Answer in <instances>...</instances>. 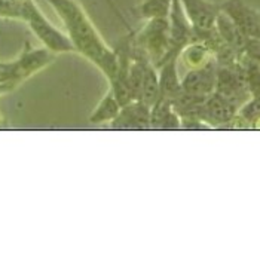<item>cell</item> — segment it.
Returning <instances> with one entry per match:
<instances>
[{
  "mask_svg": "<svg viewBox=\"0 0 260 260\" xmlns=\"http://www.w3.org/2000/svg\"><path fill=\"white\" fill-rule=\"evenodd\" d=\"M150 106L140 100L131 101L120 109L118 118L110 122L115 129H150Z\"/></svg>",
  "mask_w": 260,
  "mask_h": 260,
  "instance_id": "cell-10",
  "label": "cell"
},
{
  "mask_svg": "<svg viewBox=\"0 0 260 260\" xmlns=\"http://www.w3.org/2000/svg\"><path fill=\"white\" fill-rule=\"evenodd\" d=\"M120 109H122V106H120V103L116 99L115 92L112 91V88H109L106 95L101 99L99 106L95 107V110L89 116V122L95 123V125L110 123V122H113L118 118Z\"/></svg>",
  "mask_w": 260,
  "mask_h": 260,
  "instance_id": "cell-15",
  "label": "cell"
},
{
  "mask_svg": "<svg viewBox=\"0 0 260 260\" xmlns=\"http://www.w3.org/2000/svg\"><path fill=\"white\" fill-rule=\"evenodd\" d=\"M216 92L237 103L240 107L251 99L241 62L234 67H223V66L217 67Z\"/></svg>",
  "mask_w": 260,
  "mask_h": 260,
  "instance_id": "cell-6",
  "label": "cell"
},
{
  "mask_svg": "<svg viewBox=\"0 0 260 260\" xmlns=\"http://www.w3.org/2000/svg\"><path fill=\"white\" fill-rule=\"evenodd\" d=\"M245 80H247V86L248 91L251 94V97H259L260 95V66L253 60H250L247 55L241 54L240 58Z\"/></svg>",
  "mask_w": 260,
  "mask_h": 260,
  "instance_id": "cell-17",
  "label": "cell"
},
{
  "mask_svg": "<svg viewBox=\"0 0 260 260\" xmlns=\"http://www.w3.org/2000/svg\"><path fill=\"white\" fill-rule=\"evenodd\" d=\"M168 22H170L171 51L174 54H180V51L187 43L193 42V28L186 17V12L181 6L180 0H173L171 11L168 15Z\"/></svg>",
  "mask_w": 260,
  "mask_h": 260,
  "instance_id": "cell-9",
  "label": "cell"
},
{
  "mask_svg": "<svg viewBox=\"0 0 260 260\" xmlns=\"http://www.w3.org/2000/svg\"><path fill=\"white\" fill-rule=\"evenodd\" d=\"M240 116L245 120H254L260 118V95L251 97L244 106H241Z\"/></svg>",
  "mask_w": 260,
  "mask_h": 260,
  "instance_id": "cell-18",
  "label": "cell"
},
{
  "mask_svg": "<svg viewBox=\"0 0 260 260\" xmlns=\"http://www.w3.org/2000/svg\"><path fill=\"white\" fill-rule=\"evenodd\" d=\"M181 118L173 101L160 99L150 109V129H180Z\"/></svg>",
  "mask_w": 260,
  "mask_h": 260,
  "instance_id": "cell-12",
  "label": "cell"
},
{
  "mask_svg": "<svg viewBox=\"0 0 260 260\" xmlns=\"http://www.w3.org/2000/svg\"><path fill=\"white\" fill-rule=\"evenodd\" d=\"M217 67L219 66L216 60H211L200 69L187 70L181 79L183 94L198 100H207L211 94L216 92Z\"/></svg>",
  "mask_w": 260,
  "mask_h": 260,
  "instance_id": "cell-5",
  "label": "cell"
},
{
  "mask_svg": "<svg viewBox=\"0 0 260 260\" xmlns=\"http://www.w3.org/2000/svg\"><path fill=\"white\" fill-rule=\"evenodd\" d=\"M211 60H214V49L208 42L204 40H193L187 43L179 54V62L187 70L200 69Z\"/></svg>",
  "mask_w": 260,
  "mask_h": 260,
  "instance_id": "cell-13",
  "label": "cell"
},
{
  "mask_svg": "<svg viewBox=\"0 0 260 260\" xmlns=\"http://www.w3.org/2000/svg\"><path fill=\"white\" fill-rule=\"evenodd\" d=\"M186 17L193 28V40L213 39L216 36V21L220 6L207 0H180Z\"/></svg>",
  "mask_w": 260,
  "mask_h": 260,
  "instance_id": "cell-4",
  "label": "cell"
},
{
  "mask_svg": "<svg viewBox=\"0 0 260 260\" xmlns=\"http://www.w3.org/2000/svg\"><path fill=\"white\" fill-rule=\"evenodd\" d=\"M160 99L176 101L183 95L180 73H179V54L173 55L158 69Z\"/></svg>",
  "mask_w": 260,
  "mask_h": 260,
  "instance_id": "cell-11",
  "label": "cell"
},
{
  "mask_svg": "<svg viewBox=\"0 0 260 260\" xmlns=\"http://www.w3.org/2000/svg\"><path fill=\"white\" fill-rule=\"evenodd\" d=\"M133 45L152 61L156 69H159L168 58L176 55L171 51L168 18L149 20V22L133 38Z\"/></svg>",
  "mask_w": 260,
  "mask_h": 260,
  "instance_id": "cell-2",
  "label": "cell"
},
{
  "mask_svg": "<svg viewBox=\"0 0 260 260\" xmlns=\"http://www.w3.org/2000/svg\"><path fill=\"white\" fill-rule=\"evenodd\" d=\"M216 31H217L219 38L226 45L232 46L234 49H237L240 52L244 51V46H245L248 39L242 35V31L237 27V24L231 20L221 9L219 17H217V21H216Z\"/></svg>",
  "mask_w": 260,
  "mask_h": 260,
  "instance_id": "cell-14",
  "label": "cell"
},
{
  "mask_svg": "<svg viewBox=\"0 0 260 260\" xmlns=\"http://www.w3.org/2000/svg\"><path fill=\"white\" fill-rule=\"evenodd\" d=\"M240 109L237 103L223 97L219 92H214L198 107L197 119L213 126H220L235 119Z\"/></svg>",
  "mask_w": 260,
  "mask_h": 260,
  "instance_id": "cell-7",
  "label": "cell"
},
{
  "mask_svg": "<svg viewBox=\"0 0 260 260\" xmlns=\"http://www.w3.org/2000/svg\"><path fill=\"white\" fill-rule=\"evenodd\" d=\"M220 9L237 24L247 39H260V14L244 0H228Z\"/></svg>",
  "mask_w": 260,
  "mask_h": 260,
  "instance_id": "cell-8",
  "label": "cell"
},
{
  "mask_svg": "<svg viewBox=\"0 0 260 260\" xmlns=\"http://www.w3.org/2000/svg\"><path fill=\"white\" fill-rule=\"evenodd\" d=\"M48 3L64 22L75 51L95 64L107 79H113L119 70V55L106 45L83 9L75 0H48Z\"/></svg>",
  "mask_w": 260,
  "mask_h": 260,
  "instance_id": "cell-1",
  "label": "cell"
},
{
  "mask_svg": "<svg viewBox=\"0 0 260 260\" xmlns=\"http://www.w3.org/2000/svg\"><path fill=\"white\" fill-rule=\"evenodd\" d=\"M244 55H247L250 60H253L254 62H257L260 66V39H248L245 46H244V51H242Z\"/></svg>",
  "mask_w": 260,
  "mask_h": 260,
  "instance_id": "cell-19",
  "label": "cell"
},
{
  "mask_svg": "<svg viewBox=\"0 0 260 260\" xmlns=\"http://www.w3.org/2000/svg\"><path fill=\"white\" fill-rule=\"evenodd\" d=\"M173 0H144L139 5L137 12L144 20L168 18Z\"/></svg>",
  "mask_w": 260,
  "mask_h": 260,
  "instance_id": "cell-16",
  "label": "cell"
},
{
  "mask_svg": "<svg viewBox=\"0 0 260 260\" xmlns=\"http://www.w3.org/2000/svg\"><path fill=\"white\" fill-rule=\"evenodd\" d=\"M22 18L30 24L33 33L40 39V42L52 52H70L75 51V46L69 36L57 30L49 21L43 17L38 6L31 0L24 2Z\"/></svg>",
  "mask_w": 260,
  "mask_h": 260,
  "instance_id": "cell-3",
  "label": "cell"
}]
</instances>
